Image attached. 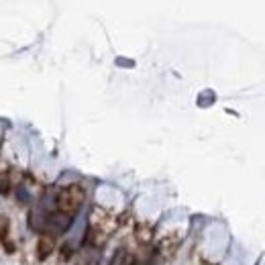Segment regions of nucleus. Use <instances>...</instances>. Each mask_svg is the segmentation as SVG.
<instances>
[{
    "mask_svg": "<svg viewBox=\"0 0 265 265\" xmlns=\"http://www.w3.org/2000/svg\"><path fill=\"white\" fill-rule=\"evenodd\" d=\"M84 200H86V192H84V188L78 186V184H69V186L61 188L59 194H57V208H59L61 212L73 216V214L82 208Z\"/></svg>",
    "mask_w": 265,
    "mask_h": 265,
    "instance_id": "f257e3e1",
    "label": "nucleus"
},
{
    "mask_svg": "<svg viewBox=\"0 0 265 265\" xmlns=\"http://www.w3.org/2000/svg\"><path fill=\"white\" fill-rule=\"evenodd\" d=\"M71 214H65V212H61V210H57V212H53L49 218H47V229L51 231V233H55V235H59V233H65L69 226H71ZM49 233V235H51Z\"/></svg>",
    "mask_w": 265,
    "mask_h": 265,
    "instance_id": "f03ea898",
    "label": "nucleus"
},
{
    "mask_svg": "<svg viewBox=\"0 0 265 265\" xmlns=\"http://www.w3.org/2000/svg\"><path fill=\"white\" fill-rule=\"evenodd\" d=\"M53 249H55V239H53V235H41L39 237V241H37V257L39 259H47L51 253H53Z\"/></svg>",
    "mask_w": 265,
    "mask_h": 265,
    "instance_id": "7ed1b4c3",
    "label": "nucleus"
},
{
    "mask_svg": "<svg viewBox=\"0 0 265 265\" xmlns=\"http://www.w3.org/2000/svg\"><path fill=\"white\" fill-rule=\"evenodd\" d=\"M110 265H135V257H133L129 251L121 249V251H117V253H115V257H112Z\"/></svg>",
    "mask_w": 265,
    "mask_h": 265,
    "instance_id": "20e7f679",
    "label": "nucleus"
},
{
    "mask_svg": "<svg viewBox=\"0 0 265 265\" xmlns=\"http://www.w3.org/2000/svg\"><path fill=\"white\" fill-rule=\"evenodd\" d=\"M11 190H13V173L3 171L0 173V194L7 196V194H11Z\"/></svg>",
    "mask_w": 265,
    "mask_h": 265,
    "instance_id": "39448f33",
    "label": "nucleus"
}]
</instances>
